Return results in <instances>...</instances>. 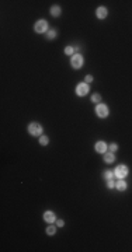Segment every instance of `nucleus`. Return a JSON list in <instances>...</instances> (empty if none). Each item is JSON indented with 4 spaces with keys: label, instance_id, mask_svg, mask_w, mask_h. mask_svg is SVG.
<instances>
[{
    "label": "nucleus",
    "instance_id": "3",
    "mask_svg": "<svg viewBox=\"0 0 132 252\" xmlns=\"http://www.w3.org/2000/svg\"><path fill=\"white\" fill-rule=\"evenodd\" d=\"M114 175H115L118 179H124L127 175H128V167H127V165H124V164L117 165L115 171H114Z\"/></svg>",
    "mask_w": 132,
    "mask_h": 252
},
{
    "label": "nucleus",
    "instance_id": "5",
    "mask_svg": "<svg viewBox=\"0 0 132 252\" xmlns=\"http://www.w3.org/2000/svg\"><path fill=\"white\" fill-rule=\"evenodd\" d=\"M94 111H96V115L99 118H107L108 116V108H107V105L104 104H97Z\"/></svg>",
    "mask_w": 132,
    "mask_h": 252
},
{
    "label": "nucleus",
    "instance_id": "7",
    "mask_svg": "<svg viewBox=\"0 0 132 252\" xmlns=\"http://www.w3.org/2000/svg\"><path fill=\"white\" fill-rule=\"evenodd\" d=\"M107 143L105 142H97L96 144H94V150L97 151V153H100V154H104L105 151H107Z\"/></svg>",
    "mask_w": 132,
    "mask_h": 252
},
{
    "label": "nucleus",
    "instance_id": "19",
    "mask_svg": "<svg viewBox=\"0 0 132 252\" xmlns=\"http://www.w3.org/2000/svg\"><path fill=\"white\" fill-rule=\"evenodd\" d=\"M117 148H118L117 143H111V144H110V151H111V153H115V151H117Z\"/></svg>",
    "mask_w": 132,
    "mask_h": 252
},
{
    "label": "nucleus",
    "instance_id": "15",
    "mask_svg": "<svg viewBox=\"0 0 132 252\" xmlns=\"http://www.w3.org/2000/svg\"><path fill=\"white\" fill-rule=\"evenodd\" d=\"M48 143H49V139H48V137L45 136V135L39 136V144H41V146H46Z\"/></svg>",
    "mask_w": 132,
    "mask_h": 252
},
{
    "label": "nucleus",
    "instance_id": "13",
    "mask_svg": "<svg viewBox=\"0 0 132 252\" xmlns=\"http://www.w3.org/2000/svg\"><path fill=\"white\" fill-rule=\"evenodd\" d=\"M112 177H115V175H114V172H111V171H104V172H103V178L105 179V181L112 179Z\"/></svg>",
    "mask_w": 132,
    "mask_h": 252
},
{
    "label": "nucleus",
    "instance_id": "11",
    "mask_svg": "<svg viewBox=\"0 0 132 252\" xmlns=\"http://www.w3.org/2000/svg\"><path fill=\"white\" fill-rule=\"evenodd\" d=\"M115 188L118 189L120 192L127 190V182H125L124 179H118V182H115Z\"/></svg>",
    "mask_w": 132,
    "mask_h": 252
},
{
    "label": "nucleus",
    "instance_id": "10",
    "mask_svg": "<svg viewBox=\"0 0 132 252\" xmlns=\"http://www.w3.org/2000/svg\"><path fill=\"white\" fill-rule=\"evenodd\" d=\"M104 161H105L107 164L114 163V161H115V156H114V153H111V151H105V153H104Z\"/></svg>",
    "mask_w": 132,
    "mask_h": 252
},
{
    "label": "nucleus",
    "instance_id": "20",
    "mask_svg": "<svg viewBox=\"0 0 132 252\" xmlns=\"http://www.w3.org/2000/svg\"><path fill=\"white\" fill-rule=\"evenodd\" d=\"M107 188H108V189L115 188V184L112 182V179H108V181H107Z\"/></svg>",
    "mask_w": 132,
    "mask_h": 252
},
{
    "label": "nucleus",
    "instance_id": "14",
    "mask_svg": "<svg viewBox=\"0 0 132 252\" xmlns=\"http://www.w3.org/2000/svg\"><path fill=\"white\" fill-rule=\"evenodd\" d=\"M65 55H67V56H73V55H75V48H73V46H66L65 48Z\"/></svg>",
    "mask_w": 132,
    "mask_h": 252
},
{
    "label": "nucleus",
    "instance_id": "22",
    "mask_svg": "<svg viewBox=\"0 0 132 252\" xmlns=\"http://www.w3.org/2000/svg\"><path fill=\"white\" fill-rule=\"evenodd\" d=\"M84 81H87V83L93 81V76H91V74H87V76L84 77Z\"/></svg>",
    "mask_w": 132,
    "mask_h": 252
},
{
    "label": "nucleus",
    "instance_id": "21",
    "mask_svg": "<svg viewBox=\"0 0 132 252\" xmlns=\"http://www.w3.org/2000/svg\"><path fill=\"white\" fill-rule=\"evenodd\" d=\"M63 226H65L63 220H56V227H63Z\"/></svg>",
    "mask_w": 132,
    "mask_h": 252
},
{
    "label": "nucleus",
    "instance_id": "9",
    "mask_svg": "<svg viewBox=\"0 0 132 252\" xmlns=\"http://www.w3.org/2000/svg\"><path fill=\"white\" fill-rule=\"evenodd\" d=\"M107 14H108V10H107L105 7H99V9L96 10V16H97L99 20H104V18L107 17Z\"/></svg>",
    "mask_w": 132,
    "mask_h": 252
},
{
    "label": "nucleus",
    "instance_id": "16",
    "mask_svg": "<svg viewBox=\"0 0 132 252\" xmlns=\"http://www.w3.org/2000/svg\"><path fill=\"white\" fill-rule=\"evenodd\" d=\"M46 38H48V39H55L56 38V31L55 30H49V31L46 32Z\"/></svg>",
    "mask_w": 132,
    "mask_h": 252
},
{
    "label": "nucleus",
    "instance_id": "1",
    "mask_svg": "<svg viewBox=\"0 0 132 252\" xmlns=\"http://www.w3.org/2000/svg\"><path fill=\"white\" fill-rule=\"evenodd\" d=\"M28 133H30L31 136H42L44 127H42V125H39V123H37V122H31V123L28 125Z\"/></svg>",
    "mask_w": 132,
    "mask_h": 252
},
{
    "label": "nucleus",
    "instance_id": "4",
    "mask_svg": "<svg viewBox=\"0 0 132 252\" xmlns=\"http://www.w3.org/2000/svg\"><path fill=\"white\" fill-rule=\"evenodd\" d=\"M34 31L37 34H42V32H48V22L45 20H38L34 25Z\"/></svg>",
    "mask_w": 132,
    "mask_h": 252
},
{
    "label": "nucleus",
    "instance_id": "6",
    "mask_svg": "<svg viewBox=\"0 0 132 252\" xmlns=\"http://www.w3.org/2000/svg\"><path fill=\"white\" fill-rule=\"evenodd\" d=\"M90 91V87H88L87 83H80L76 85V94L79 97H84L87 95V93Z\"/></svg>",
    "mask_w": 132,
    "mask_h": 252
},
{
    "label": "nucleus",
    "instance_id": "12",
    "mask_svg": "<svg viewBox=\"0 0 132 252\" xmlns=\"http://www.w3.org/2000/svg\"><path fill=\"white\" fill-rule=\"evenodd\" d=\"M61 7H59V6H52V7H51V16H52V17H59V16H61Z\"/></svg>",
    "mask_w": 132,
    "mask_h": 252
},
{
    "label": "nucleus",
    "instance_id": "18",
    "mask_svg": "<svg viewBox=\"0 0 132 252\" xmlns=\"http://www.w3.org/2000/svg\"><path fill=\"white\" fill-rule=\"evenodd\" d=\"M55 232H56L55 226H49V227H46V234H48V235H55Z\"/></svg>",
    "mask_w": 132,
    "mask_h": 252
},
{
    "label": "nucleus",
    "instance_id": "8",
    "mask_svg": "<svg viewBox=\"0 0 132 252\" xmlns=\"http://www.w3.org/2000/svg\"><path fill=\"white\" fill-rule=\"evenodd\" d=\"M44 220L46 221V223H49V224H54L56 221V216H55V213L54 211H45L44 213Z\"/></svg>",
    "mask_w": 132,
    "mask_h": 252
},
{
    "label": "nucleus",
    "instance_id": "2",
    "mask_svg": "<svg viewBox=\"0 0 132 252\" xmlns=\"http://www.w3.org/2000/svg\"><path fill=\"white\" fill-rule=\"evenodd\" d=\"M70 66L73 69H80L83 66V56L80 53H75L72 58H70Z\"/></svg>",
    "mask_w": 132,
    "mask_h": 252
},
{
    "label": "nucleus",
    "instance_id": "17",
    "mask_svg": "<svg viewBox=\"0 0 132 252\" xmlns=\"http://www.w3.org/2000/svg\"><path fill=\"white\" fill-rule=\"evenodd\" d=\"M90 100H91V102H94V104H99L100 101H101V95H100V94H93Z\"/></svg>",
    "mask_w": 132,
    "mask_h": 252
}]
</instances>
